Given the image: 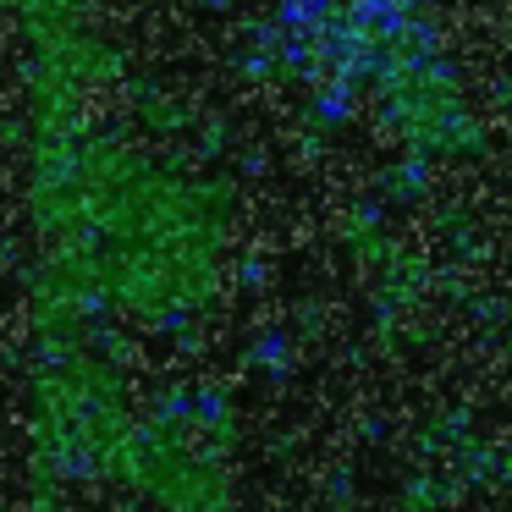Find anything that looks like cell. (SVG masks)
<instances>
[{"mask_svg": "<svg viewBox=\"0 0 512 512\" xmlns=\"http://www.w3.org/2000/svg\"><path fill=\"white\" fill-rule=\"evenodd\" d=\"M28 336L199 342L248 281V193L210 149L100 100L23 105Z\"/></svg>", "mask_w": 512, "mask_h": 512, "instance_id": "1", "label": "cell"}, {"mask_svg": "<svg viewBox=\"0 0 512 512\" xmlns=\"http://www.w3.org/2000/svg\"><path fill=\"white\" fill-rule=\"evenodd\" d=\"M34 364L17 386L28 474L45 496L61 490H111L127 452L138 402L133 375L116 358L111 336H28Z\"/></svg>", "mask_w": 512, "mask_h": 512, "instance_id": "2", "label": "cell"}, {"mask_svg": "<svg viewBox=\"0 0 512 512\" xmlns=\"http://www.w3.org/2000/svg\"><path fill=\"white\" fill-rule=\"evenodd\" d=\"M243 413L221 386H171L144 402L105 496L133 512L243 507Z\"/></svg>", "mask_w": 512, "mask_h": 512, "instance_id": "3", "label": "cell"}, {"mask_svg": "<svg viewBox=\"0 0 512 512\" xmlns=\"http://www.w3.org/2000/svg\"><path fill=\"white\" fill-rule=\"evenodd\" d=\"M375 116L408 160H474L485 149V122L452 56L424 39H402L375 72Z\"/></svg>", "mask_w": 512, "mask_h": 512, "instance_id": "4", "label": "cell"}, {"mask_svg": "<svg viewBox=\"0 0 512 512\" xmlns=\"http://www.w3.org/2000/svg\"><path fill=\"white\" fill-rule=\"evenodd\" d=\"M496 347H501V358H507V369H512V303H507V314H501V331H496Z\"/></svg>", "mask_w": 512, "mask_h": 512, "instance_id": "5", "label": "cell"}, {"mask_svg": "<svg viewBox=\"0 0 512 512\" xmlns=\"http://www.w3.org/2000/svg\"><path fill=\"white\" fill-rule=\"evenodd\" d=\"M0 512H17V507H12V501H6V496H0Z\"/></svg>", "mask_w": 512, "mask_h": 512, "instance_id": "6", "label": "cell"}]
</instances>
